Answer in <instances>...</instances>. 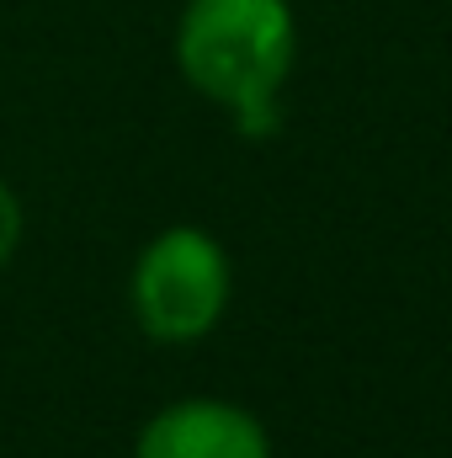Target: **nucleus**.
I'll return each instance as SVG.
<instances>
[{"label": "nucleus", "instance_id": "obj_1", "mask_svg": "<svg viewBox=\"0 0 452 458\" xmlns=\"http://www.w3.org/2000/svg\"><path fill=\"white\" fill-rule=\"evenodd\" d=\"M293 59L298 21L288 0H187L176 21V70L245 128H266Z\"/></svg>", "mask_w": 452, "mask_h": 458}, {"label": "nucleus", "instance_id": "obj_2", "mask_svg": "<svg viewBox=\"0 0 452 458\" xmlns=\"http://www.w3.org/2000/svg\"><path fill=\"white\" fill-rule=\"evenodd\" d=\"M133 320L155 342H203L229 310V250L197 225L160 229L133 267Z\"/></svg>", "mask_w": 452, "mask_h": 458}, {"label": "nucleus", "instance_id": "obj_3", "mask_svg": "<svg viewBox=\"0 0 452 458\" xmlns=\"http://www.w3.org/2000/svg\"><path fill=\"white\" fill-rule=\"evenodd\" d=\"M133 458H272V437L245 405L192 394L144 421Z\"/></svg>", "mask_w": 452, "mask_h": 458}, {"label": "nucleus", "instance_id": "obj_4", "mask_svg": "<svg viewBox=\"0 0 452 458\" xmlns=\"http://www.w3.org/2000/svg\"><path fill=\"white\" fill-rule=\"evenodd\" d=\"M16 245H21V203H16L11 182L0 176V272H5V261L16 256Z\"/></svg>", "mask_w": 452, "mask_h": 458}]
</instances>
